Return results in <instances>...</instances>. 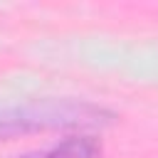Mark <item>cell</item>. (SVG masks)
I'll use <instances>...</instances> for the list:
<instances>
[{"instance_id":"1","label":"cell","mask_w":158,"mask_h":158,"mask_svg":"<svg viewBox=\"0 0 158 158\" xmlns=\"http://www.w3.org/2000/svg\"><path fill=\"white\" fill-rule=\"evenodd\" d=\"M114 118L111 111L72 99H44L22 106L0 109V141H12L27 133H40L49 128H94Z\"/></svg>"},{"instance_id":"2","label":"cell","mask_w":158,"mask_h":158,"mask_svg":"<svg viewBox=\"0 0 158 158\" xmlns=\"http://www.w3.org/2000/svg\"><path fill=\"white\" fill-rule=\"evenodd\" d=\"M99 153H101V146L94 136H69L47 151L27 153L20 158H99Z\"/></svg>"}]
</instances>
